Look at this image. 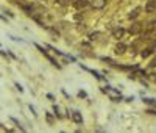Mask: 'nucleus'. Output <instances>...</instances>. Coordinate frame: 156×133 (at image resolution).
I'll return each instance as SVG.
<instances>
[{"mask_svg": "<svg viewBox=\"0 0 156 133\" xmlns=\"http://www.w3.org/2000/svg\"><path fill=\"white\" fill-rule=\"evenodd\" d=\"M102 91H103L105 94H108L109 97H111V100H112V102H120V100H122V94L119 93L117 89L111 88V86H106V88H102Z\"/></svg>", "mask_w": 156, "mask_h": 133, "instance_id": "1", "label": "nucleus"}, {"mask_svg": "<svg viewBox=\"0 0 156 133\" xmlns=\"http://www.w3.org/2000/svg\"><path fill=\"white\" fill-rule=\"evenodd\" d=\"M34 45H36V47H38V49H39V52H41V53H42V55H44V57H45V58H47V59H48V61H50V63H52V64H53V66H56V67H58V69H61V66H59V64H58V61H56V59H55L53 57H50V55L47 53V50H44V47H41V45H39V44H34Z\"/></svg>", "mask_w": 156, "mask_h": 133, "instance_id": "2", "label": "nucleus"}, {"mask_svg": "<svg viewBox=\"0 0 156 133\" xmlns=\"http://www.w3.org/2000/svg\"><path fill=\"white\" fill-rule=\"evenodd\" d=\"M89 3L92 5L94 10H103L106 6V0H89Z\"/></svg>", "mask_w": 156, "mask_h": 133, "instance_id": "3", "label": "nucleus"}, {"mask_svg": "<svg viewBox=\"0 0 156 133\" xmlns=\"http://www.w3.org/2000/svg\"><path fill=\"white\" fill-rule=\"evenodd\" d=\"M142 24H139V22H136V24H133L131 27H130V30H128V33L130 35H139L141 31H142Z\"/></svg>", "mask_w": 156, "mask_h": 133, "instance_id": "4", "label": "nucleus"}, {"mask_svg": "<svg viewBox=\"0 0 156 133\" xmlns=\"http://www.w3.org/2000/svg\"><path fill=\"white\" fill-rule=\"evenodd\" d=\"M72 5L75 6L77 10H83V8H86L89 5V0H73Z\"/></svg>", "mask_w": 156, "mask_h": 133, "instance_id": "5", "label": "nucleus"}, {"mask_svg": "<svg viewBox=\"0 0 156 133\" xmlns=\"http://www.w3.org/2000/svg\"><path fill=\"white\" fill-rule=\"evenodd\" d=\"M114 52H116V55H123L126 52V45L123 42H119L116 44V47H114Z\"/></svg>", "mask_w": 156, "mask_h": 133, "instance_id": "6", "label": "nucleus"}, {"mask_svg": "<svg viewBox=\"0 0 156 133\" xmlns=\"http://www.w3.org/2000/svg\"><path fill=\"white\" fill-rule=\"evenodd\" d=\"M145 11L147 13H155L156 11V0H148V2H147Z\"/></svg>", "mask_w": 156, "mask_h": 133, "instance_id": "7", "label": "nucleus"}, {"mask_svg": "<svg viewBox=\"0 0 156 133\" xmlns=\"http://www.w3.org/2000/svg\"><path fill=\"white\" fill-rule=\"evenodd\" d=\"M72 121L75 124H83V117H81V113L80 111H73L72 113Z\"/></svg>", "mask_w": 156, "mask_h": 133, "instance_id": "8", "label": "nucleus"}, {"mask_svg": "<svg viewBox=\"0 0 156 133\" xmlns=\"http://www.w3.org/2000/svg\"><path fill=\"white\" fill-rule=\"evenodd\" d=\"M125 33H126V31L123 30V28H116V30L112 31V36H114L116 39H122L123 36H125Z\"/></svg>", "mask_w": 156, "mask_h": 133, "instance_id": "9", "label": "nucleus"}, {"mask_svg": "<svg viewBox=\"0 0 156 133\" xmlns=\"http://www.w3.org/2000/svg\"><path fill=\"white\" fill-rule=\"evenodd\" d=\"M80 66H81V67H83V69H84V71H88V72H91V74H94V75H95V79H98L100 81H102V80H105V79H103V77H102V75H100V74H98V72H97V71H94V69H89V67H86V66H83V64H80Z\"/></svg>", "mask_w": 156, "mask_h": 133, "instance_id": "10", "label": "nucleus"}, {"mask_svg": "<svg viewBox=\"0 0 156 133\" xmlns=\"http://www.w3.org/2000/svg\"><path fill=\"white\" fill-rule=\"evenodd\" d=\"M153 52H155L153 47H147V49H144V50L141 52V57H142V58H148L150 55H153Z\"/></svg>", "mask_w": 156, "mask_h": 133, "instance_id": "11", "label": "nucleus"}, {"mask_svg": "<svg viewBox=\"0 0 156 133\" xmlns=\"http://www.w3.org/2000/svg\"><path fill=\"white\" fill-rule=\"evenodd\" d=\"M139 14H141V8H136V10H133L130 14H128V17L133 21V19H137V16H139Z\"/></svg>", "mask_w": 156, "mask_h": 133, "instance_id": "12", "label": "nucleus"}, {"mask_svg": "<svg viewBox=\"0 0 156 133\" xmlns=\"http://www.w3.org/2000/svg\"><path fill=\"white\" fill-rule=\"evenodd\" d=\"M56 2H58V5H61V6H67V5H72L73 0H56Z\"/></svg>", "mask_w": 156, "mask_h": 133, "instance_id": "13", "label": "nucleus"}, {"mask_svg": "<svg viewBox=\"0 0 156 133\" xmlns=\"http://www.w3.org/2000/svg\"><path fill=\"white\" fill-rule=\"evenodd\" d=\"M45 117H47V122L50 124V125H53V124H55V119H53V116L50 113H45Z\"/></svg>", "mask_w": 156, "mask_h": 133, "instance_id": "14", "label": "nucleus"}, {"mask_svg": "<svg viewBox=\"0 0 156 133\" xmlns=\"http://www.w3.org/2000/svg\"><path fill=\"white\" fill-rule=\"evenodd\" d=\"M53 111H55V116H56V117H63V116H61V113H59L58 105H53Z\"/></svg>", "mask_w": 156, "mask_h": 133, "instance_id": "15", "label": "nucleus"}, {"mask_svg": "<svg viewBox=\"0 0 156 133\" xmlns=\"http://www.w3.org/2000/svg\"><path fill=\"white\" fill-rule=\"evenodd\" d=\"M10 119H11V121H13V122H14V124H16V125H17V127H19V128H20V130H22V132H24V130H25V128H24V127H22V125H20V122H19V121H17V119H16V117H10Z\"/></svg>", "mask_w": 156, "mask_h": 133, "instance_id": "16", "label": "nucleus"}, {"mask_svg": "<svg viewBox=\"0 0 156 133\" xmlns=\"http://www.w3.org/2000/svg\"><path fill=\"white\" fill-rule=\"evenodd\" d=\"M144 102L148 103V105H153V107H156V100H155V99H144Z\"/></svg>", "mask_w": 156, "mask_h": 133, "instance_id": "17", "label": "nucleus"}, {"mask_svg": "<svg viewBox=\"0 0 156 133\" xmlns=\"http://www.w3.org/2000/svg\"><path fill=\"white\" fill-rule=\"evenodd\" d=\"M78 97H83V99H86V97H88V94H86L84 91H80V93H78Z\"/></svg>", "mask_w": 156, "mask_h": 133, "instance_id": "18", "label": "nucleus"}, {"mask_svg": "<svg viewBox=\"0 0 156 133\" xmlns=\"http://www.w3.org/2000/svg\"><path fill=\"white\" fill-rule=\"evenodd\" d=\"M98 35H100V33H97V31H95V33H92V35H91V36H89V38H91V39H92V41H94V39H95V38H97V36H98Z\"/></svg>", "mask_w": 156, "mask_h": 133, "instance_id": "19", "label": "nucleus"}, {"mask_svg": "<svg viewBox=\"0 0 156 133\" xmlns=\"http://www.w3.org/2000/svg\"><path fill=\"white\" fill-rule=\"evenodd\" d=\"M16 88H17V89H19V91H20V93H24V88H22V86H20L19 83H16Z\"/></svg>", "mask_w": 156, "mask_h": 133, "instance_id": "20", "label": "nucleus"}, {"mask_svg": "<svg viewBox=\"0 0 156 133\" xmlns=\"http://www.w3.org/2000/svg\"><path fill=\"white\" fill-rule=\"evenodd\" d=\"M150 67H156V58H155V59H153V61H151V63H150Z\"/></svg>", "mask_w": 156, "mask_h": 133, "instance_id": "21", "label": "nucleus"}, {"mask_svg": "<svg viewBox=\"0 0 156 133\" xmlns=\"http://www.w3.org/2000/svg\"><path fill=\"white\" fill-rule=\"evenodd\" d=\"M30 111H31V113H33V116H36V114H38V113H36V111H34V108H33V107H31V105H30Z\"/></svg>", "mask_w": 156, "mask_h": 133, "instance_id": "22", "label": "nucleus"}, {"mask_svg": "<svg viewBox=\"0 0 156 133\" xmlns=\"http://www.w3.org/2000/svg\"><path fill=\"white\" fill-rule=\"evenodd\" d=\"M0 19H2V21H6V17H5V16H2V14H0Z\"/></svg>", "mask_w": 156, "mask_h": 133, "instance_id": "23", "label": "nucleus"}, {"mask_svg": "<svg viewBox=\"0 0 156 133\" xmlns=\"http://www.w3.org/2000/svg\"><path fill=\"white\" fill-rule=\"evenodd\" d=\"M150 25H151V27H155V25H156V21H153V22H151Z\"/></svg>", "mask_w": 156, "mask_h": 133, "instance_id": "24", "label": "nucleus"}]
</instances>
